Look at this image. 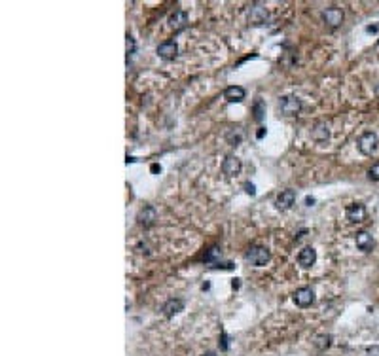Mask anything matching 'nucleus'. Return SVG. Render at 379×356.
Segmentation results:
<instances>
[{
	"label": "nucleus",
	"instance_id": "obj_1",
	"mask_svg": "<svg viewBox=\"0 0 379 356\" xmlns=\"http://www.w3.org/2000/svg\"><path fill=\"white\" fill-rule=\"evenodd\" d=\"M245 260L254 265V267H264L269 260H271V252L267 250L266 246H250L245 254Z\"/></svg>",
	"mask_w": 379,
	"mask_h": 356
},
{
	"label": "nucleus",
	"instance_id": "obj_2",
	"mask_svg": "<svg viewBox=\"0 0 379 356\" xmlns=\"http://www.w3.org/2000/svg\"><path fill=\"white\" fill-rule=\"evenodd\" d=\"M356 146H358L360 153H364V155H373L375 150L379 148V136L373 131H366V133H362L358 136Z\"/></svg>",
	"mask_w": 379,
	"mask_h": 356
},
{
	"label": "nucleus",
	"instance_id": "obj_3",
	"mask_svg": "<svg viewBox=\"0 0 379 356\" xmlns=\"http://www.w3.org/2000/svg\"><path fill=\"white\" fill-rule=\"evenodd\" d=\"M302 101L298 99V97H294V95H286V97H281V101H279V110H281V114L283 116H298L300 112H302Z\"/></svg>",
	"mask_w": 379,
	"mask_h": 356
},
{
	"label": "nucleus",
	"instance_id": "obj_4",
	"mask_svg": "<svg viewBox=\"0 0 379 356\" xmlns=\"http://www.w3.org/2000/svg\"><path fill=\"white\" fill-rule=\"evenodd\" d=\"M267 8L262 2H252L249 6V23L250 25H264L267 21Z\"/></svg>",
	"mask_w": 379,
	"mask_h": 356
},
{
	"label": "nucleus",
	"instance_id": "obj_5",
	"mask_svg": "<svg viewBox=\"0 0 379 356\" xmlns=\"http://www.w3.org/2000/svg\"><path fill=\"white\" fill-rule=\"evenodd\" d=\"M343 19H345L343 10L337 8V6H330V8H326L322 12V21H324L330 29H337V27L343 23Z\"/></svg>",
	"mask_w": 379,
	"mask_h": 356
},
{
	"label": "nucleus",
	"instance_id": "obj_6",
	"mask_svg": "<svg viewBox=\"0 0 379 356\" xmlns=\"http://www.w3.org/2000/svg\"><path fill=\"white\" fill-rule=\"evenodd\" d=\"M366 207L362 203H353L349 205L347 209H345V216H347V220L351 222V224H360V222L366 220Z\"/></svg>",
	"mask_w": 379,
	"mask_h": 356
},
{
	"label": "nucleus",
	"instance_id": "obj_7",
	"mask_svg": "<svg viewBox=\"0 0 379 356\" xmlns=\"http://www.w3.org/2000/svg\"><path fill=\"white\" fill-rule=\"evenodd\" d=\"M292 299L298 307H309L315 301V292L309 286H302V288H298L294 292Z\"/></svg>",
	"mask_w": 379,
	"mask_h": 356
},
{
	"label": "nucleus",
	"instance_id": "obj_8",
	"mask_svg": "<svg viewBox=\"0 0 379 356\" xmlns=\"http://www.w3.org/2000/svg\"><path fill=\"white\" fill-rule=\"evenodd\" d=\"M169 27H171L174 33H180L188 27V14L184 10H174L171 16H169Z\"/></svg>",
	"mask_w": 379,
	"mask_h": 356
},
{
	"label": "nucleus",
	"instance_id": "obj_9",
	"mask_svg": "<svg viewBox=\"0 0 379 356\" xmlns=\"http://www.w3.org/2000/svg\"><path fill=\"white\" fill-rule=\"evenodd\" d=\"M157 55L165 61L174 59L178 55V46H176L174 40H165V42H161L157 46Z\"/></svg>",
	"mask_w": 379,
	"mask_h": 356
},
{
	"label": "nucleus",
	"instance_id": "obj_10",
	"mask_svg": "<svg viewBox=\"0 0 379 356\" xmlns=\"http://www.w3.org/2000/svg\"><path fill=\"white\" fill-rule=\"evenodd\" d=\"M137 220L142 228H152L155 224V220H157V212H155L154 207L148 205L144 209H140V212L137 214Z\"/></svg>",
	"mask_w": 379,
	"mask_h": 356
},
{
	"label": "nucleus",
	"instance_id": "obj_11",
	"mask_svg": "<svg viewBox=\"0 0 379 356\" xmlns=\"http://www.w3.org/2000/svg\"><path fill=\"white\" fill-rule=\"evenodd\" d=\"M241 167L243 163L237 155H228L224 159V163H222V172H224L226 176H235V174L241 172Z\"/></svg>",
	"mask_w": 379,
	"mask_h": 356
},
{
	"label": "nucleus",
	"instance_id": "obj_12",
	"mask_svg": "<svg viewBox=\"0 0 379 356\" xmlns=\"http://www.w3.org/2000/svg\"><path fill=\"white\" fill-rule=\"evenodd\" d=\"M294 203H296V192L294 190H284L277 195L275 199V207L279 211H288Z\"/></svg>",
	"mask_w": 379,
	"mask_h": 356
},
{
	"label": "nucleus",
	"instance_id": "obj_13",
	"mask_svg": "<svg viewBox=\"0 0 379 356\" xmlns=\"http://www.w3.org/2000/svg\"><path fill=\"white\" fill-rule=\"evenodd\" d=\"M315 262H317V250L313 248V246H305V248H302L300 252H298V263L302 265V267H313L315 265Z\"/></svg>",
	"mask_w": 379,
	"mask_h": 356
},
{
	"label": "nucleus",
	"instance_id": "obj_14",
	"mask_svg": "<svg viewBox=\"0 0 379 356\" xmlns=\"http://www.w3.org/2000/svg\"><path fill=\"white\" fill-rule=\"evenodd\" d=\"M161 311L167 318H172L174 314H178L180 311H184V301L178 299V297H172V299H167L165 305L161 307Z\"/></svg>",
	"mask_w": 379,
	"mask_h": 356
},
{
	"label": "nucleus",
	"instance_id": "obj_15",
	"mask_svg": "<svg viewBox=\"0 0 379 356\" xmlns=\"http://www.w3.org/2000/svg\"><path fill=\"white\" fill-rule=\"evenodd\" d=\"M245 97H247V91H245V87H241V85H230V87H226L224 99L228 102H243Z\"/></svg>",
	"mask_w": 379,
	"mask_h": 356
},
{
	"label": "nucleus",
	"instance_id": "obj_16",
	"mask_svg": "<svg viewBox=\"0 0 379 356\" xmlns=\"http://www.w3.org/2000/svg\"><path fill=\"white\" fill-rule=\"evenodd\" d=\"M354 241H356V248L362 250V252H370L371 248H373V245H375L371 233H368V231H358Z\"/></svg>",
	"mask_w": 379,
	"mask_h": 356
},
{
	"label": "nucleus",
	"instance_id": "obj_17",
	"mask_svg": "<svg viewBox=\"0 0 379 356\" xmlns=\"http://www.w3.org/2000/svg\"><path fill=\"white\" fill-rule=\"evenodd\" d=\"M311 138L317 140V142H326L330 138V129H328L326 123H322V121L315 123L313 129H311Z\"/></svg>",
	"mask_w": 379,
	"mask_h": 356
},
{
	"label": "nucleus",
	"instance_id": "obj_18",
	"mask_svg": "<svg viewBox=\"0 0 379 356\" xmlns=\"http://www.w3.org/2000/svg\"><path fill=\"white\" fill-rule=\"evenodd\" d=\"M313 345L319 348V350H326V348L332 345V335H328V333H320V335L315 337Z\"/></svg>",
	"mask_w": 379,
	"mask_h": 356
},
{
	"label": "nucleus",
	"instance_id": "obj_19",
	"mask_svg": "<svg viewBox=\"0 0 379 356\" xmlns=\"http://www.w3.org/2000/svg\"><path fill=\"white\" fill-rule=\"evenodd\" d=\"M226 138H228V142L232 146H237L239 142H241V138H243V131L241 129H232V131H228V135H226Z\"/></svg>",
	"mask_w": 379,
	"mask_h": 356
},
{
	"label": "nucleus",
	"instance_id": "obj_20",
	"mask_svg": "<svg viewBox=\"0 0 379 356\" xmlns=\"http://www.w3.org/2000/svg\"><path fill=\"white\" fill-rule=\"evenodd\" d=\"M264 114H266V102L262 101V99H258V101L254 102V119H256V121H262V119H264Z\"/></svg>",
	"mask_w": 379,
	"mask_h": 356
},
{
	"label": "nucleus",
	"instance_id": "obj_21",
	"mask_svg": "<svg viewBox=\"0 0 379 356\" xmlns=\"http://www.w3.org/2000/svg\"><path fill=\"white\" fill-rule=\"evenodd\" d=\"M216 258H220V248H218V246H213L207 254H205V263H213Z\"/></svg>",
	"mask_w": 379,
	"mask_h": 356
},
{
	"label": "nucleus",
	"instance_id": "obj_22",
	"mask_svg": "<svg viewBox=\"0 0 379 356\" xmlns=\"http://www.w3.org/2000/svg\"><path fill=\"white\" fill-rule=\"evenodd\" d=\"M368 178L373 180V182H379V161H375L370 169H368Z\"/></svg>",
	"mask_w": 379,
	"mask_h": 356
},
{
	"label": "nucleus",
	"instance_id": "obj_23",
	"mask_svg": "<svg viewBox=\"0 0 379 356\" xmlns=\"http://www.w3.org/2000/svg\"><path fill=\"white\" fill-rule=\"evenodd\" d=\"M133 53H135V38L127 34V59H129V55H133Z\"/></svg>",
	"mask_w": 379,
	"mask_h": 356
},
{
	"label": "nucleus",
	"instance_id": "obj_24",
	"mask_svg": "<svg viewBox=\"0 0 379 356\" xmlns=\"http://www.w3.org/2000/svg\"><path fill=\"white\" fill-rule=\"evenodd\" d=\"M366 356H379V347H377V345L366 348Z\"/></svg>",
	"mask_w": 379,
	"mask_h": 356
},
{
	"label": "nucleus",
	"instance_id": "obj_25",
	"mask_svg": "<svg viewBox=\"0 0 379 356\" xmlns=\"http://www.w3.org/2000/svg\"><path fill=\"white\" fill-rule=\"evenodd\" d=\"M230 348V343H228V335L222 333V350H228Z\"/></svg>",
	"mask_w": 379,
	"mask_h": 356
},
{
	"label": "nucleus",
	"instance_id": "obj_26",
	"mask_svg": "<svg viewBox=\"0 0 379 356\" xmlns=\"http://www.w3.org/2000/svg\"><path fill=\"white\" fill-rule=\"evenodd\" d=\"M245 190H247V194H250V195L256 194V190H254V186H252V184H245Z\"/></svg>",
	"mask_w": 379,
	"mask_h": 356
},
{
	"label": "nucleus",
	"instance_id": "obj_27",
	"mask_svg": "<svg viewBox=\"0 0 379 356\" xmlns=\"http://www.w3.org/2000/svg\"><path fill=\"white\" fill-rule=\"evenodd\" d=\"M366 31H368V33H377L379 27L377 25H370V27H366Z\"/></svg>",
	"mask_w": 379,
	"mask_h": 356
},
{
	"label": "nucleus",
	"instance_id": "obj_28",
	"mask_svg": "<svg viewBox=\"0 0 379 356\" xmlns=\"http://www.w3.org/2000/svg\"><path fill=\"white\" fill-rule=\"evenodd\" d=\"M264 135H266V127H260L258 135H256V136H258V138H262V136H264Z\"/></svg>",
	"mask_w": 379,
	"mask_h": 356
},
{
	"label": "nucleus",
	"instance_id": "obj_29",
	"mask_svg": "<svg viewBox=\"0 0 379 356\" xmlns=\"http://www.w3.org/2000/svg\"><path fill=\"white\" fill-rule=\"evenodd\" d=\"M305 203H307V205L311 207V205L315 203V199H313V197H307V199H305Z\"/></svg>",
	"mask_w": 379,
	"mask_h": 356
},
{
	"label": "nucleus",
	"instance_id": "obj_30",
	"mask_svg": "<svg viewBox=\"0 0 379 356\" xmlns=\"http://www.w3.org/2000/svg\"><path fill=\"white\" fill-rule=\"evenodd\" d=\"M201 356H216L215 352H205V354H201Z\"/></svg>",
	"mask_w": 379,
	"mask_h": 356
}]
</instances>
